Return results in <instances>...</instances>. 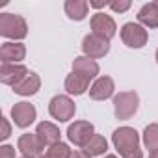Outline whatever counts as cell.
I'll return each mask as SVG.
<instances>
[{
    "mask_svg": "<svg viewBox=\"0 0 158 158\" xmlns=\"http://www.w3.org/2000/svg\"><path fill=\"white\" fill-rule=\"evenodd\" d=\"M112 143L121 158H143L139 147V134L132 127H119L112 134Z\"/></svg>",
    "mask_w": 158,
    "mask_h": 158,
    "instance_id": "obj_1",
    "label": "cell"
},
{
    "mask_svg": "<svg viewBox=\"0 0 158 158\" xmlns=\"http://www.w3.org/2000/svg\"><path fill=\"white\" fill-rule=\"evenodd\" d=\"M0 35L17 43L24 39L28 35V24L24 17L17 13H2L0 15Z\"/></svg>",
    "mask_w": 158,
    "mask_h": 158,
    "instance_id": "obj_2",
    "label": "cell"
},
{
    "mask_svg": "<svg viewBox=\"0 0 158 158\" xmlns=\"http://www.w3.org/2000/svg\"><path fill=\"white\" fill-rule=\"evenodd\" d=\"M139 106V97L136 91H119L114 97V114L117 119L127 121L130 119Z\"/></svg>",
    "mask_w": 158,
    "mask_h": 158,
    "instance_id": "obj_3",
    "label": "cell"
},
{
    "mask_svg": "<svg viewBox=\"0 0 158 158\" xmlns=\"http://www.w3.org/2000/svg\"><path fill=\"white\" fill-rule=\"evenodd\" d=\"M74 112H76V106L69 95H56L48 102V114L60 123L71 121L74 117Z\"/></svg>",
    "mask_w": 158,
    "mask_h": 158,
    "instance_id": "obj_4",
    "label": "cell"
},
{
    "mask_svg": "<svg viewBox=\"0 0 158 158\" xmlns=\"http://www.w3.org/2000/svg\"><path fill=\"white\" fill-rule=\"evenodd\" d=\"M149 34L139 23H125L121 26V41L128 48H141L147 45Z\"/></svg>",
    "mask_w": 158,
    "mask_h": 158,
    "instance_id": "obj_5",
    "label": "cell"
},
{
    "mask_svg": "<svg viewBox=\"0 0 158 158\" xmlns=\"http://www.w3.org/2000/svg\"><path fill=\"white\" fill-rule=\"evenodd\" d=\"M95 136V127L89 121H74L69 125L67 128V138L73 145L76 147H86L89 143V139Z\"/></svg>",
    "mask_w": 158,
    "mask_h": 158,
    "instance_id": "obj_6",
    "label": "cell"
},
{
    "mask_svg": "<svg viewBox=\"0 0 158 158\" xmlns=\"http://www.w3.org/2000/svg\"><path fill=\"white\" fill-rule=\"evenodd\" d=\"M82 52H84V56H88L91 60L104 58L110 52V41H106L95 34H88L82 39Z\"/></svg>",
    "mask_w": 158,
    "mask_h": 158,
    "instance_id": "obj_7",
    "label": "cell"
},
{
    "mask_svg": "<svg viewBox=\"0 0 158 158\" xmlns=\"http://www.w3.org/2000/svg\"><path fill=\"white\" fill-rule=\"evenodd\" d=\"M28 69L23 63H2L0 65V82L15 88L28 76Z\"/></svg>",
    "mask_w": 158,
    "mask_h": 158,
    "instance_id": "obj_8",
    "label": "cell"
},
{
    "mask_svg": "<svg viewBox=\"0 0 158 158\" xmlns=\"http://www.w3.org/2000/svg\"><path fill=\"white\" fill-rule=\"evenodd\" d=\"M91 30H93L91 34H95V35L106 39V41H110L115 35V32H117V24L106 13H95L91 17Z\"/></svg>",
    "mask_w": 158,
    "mask_h": 158,
    "instance_id": "obj_9",
    "label": "cell"
},
{
    "mask_svg": "<svg viewBox=\"0 0 158 158\" xmlns=\"http://www.w3.org/2000/svg\"><path fill=\"white\" fill-rule=\"evenodd\" d=\"M37 117V112H35V106L30 104V102H15V106L11 108V119L13 123L19 127V128H26L30 127Z\"/></svg>",
    "mask_w": 158,
    "mask_h": 158,
    "instance_id": "obj_10",
    "label": "cell"
},
{
    "mask_svg": "<svg viewBox=\"0 0 158 158\" xmlns=\"http://www.w3.org/2000/svg\"><path fill=\"white\" fill-rule=\"evenodd\" d=\"M17 149H19L21 154L26 156V158H41V154H43V151H45V147H43V143L39 141V138H37L35 132H34V134H23V136L17 139Z\"/></svg>",
    "mask_w": 158,
    "mask_h": 158,
    "instance_id": "obj_11",
    "label": "cell"
},
{
    "mask_svg": "<svg viewBox=\"0 0 158 158\" xmlns=\"http://www.w3.org/2000/svg\"><path fill=\"white\" fill-rule=\"evenodd\" d=\"M114 91H115L114 78L112 76H99L89 88V97L93 101H106L110 97H115Z\"/></svg>",
    "mask_w": 158,
    "mask_h": 158,
    "instance_id": "obj_12",
    "label": "cell"
},
{
    "mask_svg": "<svg viewBox=\"0 0 158 158\" xmlns=\"http://www.w3.org/2000/svg\"><path fill=\"white\" fill-rule=\"evenodd\" d=\"M26 56V47L17 41H6L0 47V60L2 63H21Z\"/></svg>",
    "mask_w": 158,
    "mask_h": 158,
    "instance_id": "obj_13",
    "label": "cell"
},
{
    "mask_svg": "<svg viewBox=\"0 0 158 158\" xmlns=\"http://www.w3.org/2000/svg\"><path fill=\"white\" fill-rule=\"evenodd\" d=\"M35 134H37L39 141L43 143L45 149H48L50 145H56V143L61 141V139H60V138H61L60 128H58L54 123H50V121H41V123L37 125V128H35Z\"/></svg>",
    "mask_w": 158,
    "mask_h": 158,
    "instance_id": "obj_14",
    "label": "cell"
},
{
    "mask_svg": "<svg viewBox=\"0 0 158 158\" xmlns=\"http://www.w3.org/2000/svg\"><path fill=\"white\" fill-rule=\"evenodd\" d=\"M63 88L69 95H84L86 91H89V78L84 76V74H78V73H71L67 74L65 82H63Z\"/></svg>",
    "mask_w": 158,
    "mask_h": 158,
    "instance_id": "obj_15",
    "label": "cell"
},
{
    "mask_svg": "<svg viewBox=\"0 0 158 158\" xmlns=\"http://www.w3.org/2000/svg\"><path fill=\"white\" fill-rule=\"evenodd\" d=\"M138 23L143 28H158V2L143 4L138 11Z\"/></svg>",
    "mask_w": 158,
    "mask_h": 158,
    "instance_id": "obj_16",
    "label": "cell"
},
{
    "mask_svg": "<svg viewBox=\"0 0 158 158\" xmlns=\"http://www.w3.org/2000/svg\"><path fill=\"white\" fill-rule=\"evenodd\" d=\"M73 73L84 74V76L89 78V80H93V78L99 74V63L95 60L88 58V56H78L73 61Z\"/></svg>",
    "mask_w": 158,
    "mask_h": 158,
    "instance_id": "obj_17",
    "label": "cell"
},
{
    "mask_svg": "<svg viewBox=\"0 0 158 158\" xmlns=\"http://www.w3.org/2000/svg\"><path fill=\"white\" fill-rule=\"evenodd\" d=\"M63 10L71 21H84L89 11V2L88 0H67L63 4Z\"/></svg>",
    "mask_w": 158,
    "mask_h": 158,
    "instance_id": "obj_18",
    "label": "cell"
},
{
    "mask_svg": "<svg viewBox=\"0 0 158 158\" xmlns=\"http://www.w3.org/2000/svg\"><path fill=\"white\" fill-rule=\"evenodd\" d=\"M39 88H41V78H39V74L28 73V76L24 78V80L13 88V91L17 95H21V97H32V95H35L39 91Z\"/></svg>",
    "mask_w": 158,
    "mask_h": 158,
    "instance_id": "obj_19",
    "label": "cell"
},
{
    "mask_svg": "<svg viewBox=\"0 0 158 158\" xmlns=\"http://www.w3.org/2000/svg\"><path fill=\"white\" fill-rule=\"evenodd\" d=\"M106 151H108V141H106L104 136H101V134H95V136L89 139V143L84 147V152L89 154L91 158H93V156H101V154H104Z\"/></svg>",
    "mask_w": 158,
    "mask_h": 158,
    "instance_id": "obj_20",
    "label": "cell"
},
{
    "mask_svg": "<svg viewBox=\"0 0 158 158\" xmlns=\"http://www.w3.org/2000/svg\"><path fill=\"white\" fill-rule=\"evenodd\" d=\"M143 145L149 152H158V123H151L143 130Z\"/></svg>",
    "mask_w": 158,
    "mask_h": 158,
    "instance_id": "obj_21",
    "label": "cell"
},
{
    "mask_svg": "<svg viewBox=\"0 0 158 158\" xmlns=\"http://www.w3.org/2000/svg\"><path fill=\"white\" fill-rule=\"evenodd\" d=\"M71 154H73L71 147H69L67 143L60 141V143H56V145H50V147L41 154V158H71Z\"/></svg>",
    "mask_w": 158,
    "mask_h": 158,
    "instance_id": "obj_22",
    "label": "cell"
},
{
    "mask_svg": "<svg viewBox=\"0 0 158 158\" xmlns=\"http://www.w3.org/2000/svg\"><path fill=\"white\" fill-rule=\"evenodd\" d=\"M130 6H132L130 0H112L110 2V10L114 13H125L130 10Z\"/></svg>",
    "mask_w": 158,
    "mask_h": 158,
    "instance_id": "obj_23",
    "label": "cell"
},
{
    "mask_svg": "<svg viewBox=\"0 0 158 158\" xmlns=\"http://www.w3.org/2000/svg\"><path fill=\"white\" fill-rule=\"evenodd\" d=\"M11 136V125L8 121V117H2V134H0V139H8Z\"/></svg>",
    "mask_w": 158,
    "mask_h": 158,
    "instance_id": "obj_24",
    "label": "cell"
},
{
    "mask_svg": "<svg viewBox=\"0 0 158 158\" xmlns=\"http://www.w3.org/2000/svg\"><path fill=\"white\" fill-rule=\"evenodd\" d=\"M0 158H15V147L13 145H2L0 147Z\"/></svg>",
    "mask_w": 158,
    "mask_h": 158,
    "instance_id": "obj_25",
    "label": "cell"
},
{
    "mask_svg": "<svg viewBox=\"0 0 158 158\" xmlns=\"http://www.w3.org/2000/svg\"><path fill=\"white\" fill-rule=\"evenodd\" d=\"M106 6H110L108 0H89V8L101 10V8H106Z\"/></svg>",
    "mask_w": 158,
    "mask_h": 158,
    "instance_id": "obj_26",
    "label": "cell"
},
{
    "mask_svg": "<svg viewBox=\"0 0 158 158\" xmlns=\"http://www.w3.org/2000/svg\"><path fill=\"white\" fill-rule=\"evenodd\" d=\"M71 158H91L89 154H86L84 151H74L73 154H71Z\"/></svg>",
    "mask_w": 158,
    "mask_h": 158,
    "instance_id": "obj_27",
    "label": "cell"
},
{
    "mask_svg": "<svg viewBox=\"0 0 158 158\" xmlns=\"http://www.w3.org/2000/svg\"><path fill=\"white\" fill-rule=\"evenodd\" d=\"M149 158H158V152H151V156Z\"/></svg>",
    "mask_w": 158,
    "mask_h": 158,
    "instance_id": "obj_28",
    "label": "cell"
},
{
    "mask_svg": "<svg viewBox=\"0 0 158 158\" xmlns=\"http://www.w3.org/2000/svg\"><path fill=\"white\" fill-rule=\"evenodd\" d=\"M104 158H117V156H115V154H106Z\"/></svg>",
    "mask_w": 158,
    "mask_h": 158,
    "instance_id": "obj_29",
    "label": "cell"
},
{
    "mask_svg": "<svg viewBox=\"0 0 158 158\" xmlns=\"http://www.w3.org/2000/svg\"><path fill=\"white\" fill-rule=\"evenodd\" d=\"M154 58H156V63H158V48H156V54H154Z\"/></svg>",
    "mask_w": 158,
    "mask_h": 158,
    "instance_id": "obj_30",
    "label": "cell"
},
{
    "mask_svg": "<svg viewBox=\"0 0 158 158\" xmlns=\"http://www.w3.org/2000/svg\"><path fill=\"white\" fill-rule=\"evenodd\" d=\"M21 158H26V156H21Z\"/></svg>",
    "mask_w": 158,
    "mask_h": 158,
    "instance_id": "obj_31",
    "label": "cell"
},
{
    "mask_svg": "<svg viewBox=\"0 0 158 158\" xmlns=\"http://www.w3.org/2000/svg\"><path fill=\"white\" fill-rule=\"evenodd\" d=\"M156 2H158V0H156Z\"/></svg>",
    "mask_w": 158,
    "mask_h": 158,
    "instance_id": "obj_32",
    "label": "cell"
}]
</instances>
